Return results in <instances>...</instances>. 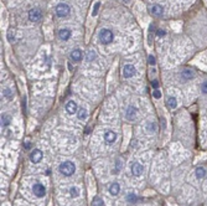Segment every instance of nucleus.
Returning a JSON list of instances; mask_svg holds the SVG:
<instances>
[{
	"label": "nucleus",
	"mask_w": 207,
	"mask_h": 206,
	"mask_svg": "<svg viewBox=\"0 0 207 206\" xmlns=\"http://www.w3.org/2000/svg\"><path fill=\"white\" fill-rule=\"evenodd\" d=\"M60 173H62L65 176H71L76 171V165L72 162H65L60 165Z\"/></svg>",
	"instance_id": "nucleus-1"
},
{
	"label": "nucleus",
	"mask_w": 207,
	"mask_h": 206,
	"mask_svg": "<svg viewBox=\"0 0 207 206\" xmlns=\"http://www.w3.org/2000/svg\"><path fill=\"white\" fill-rule=\"evenodd\" d=\"M99 40L104 45L110 44L112 41H113V32L108 30V29H102V30L99 31Z\"/></svg>",
	"instance_id": "nucleus-2"
},
{
	"label": "nucleus",
	"mask_w": 207,
	"mask_h": 206,
	"mask_svg": "<svg viewBox=\"0 0 207 206\" xmlns=\"http://www.w3.org/2000/svg\"><path fill=\"white\" fill-rule=\"evenodd\" d=\"M69 11H71V9H69V6L67 4L62 3V4H59V5L56 6V14L59 18H66V16H68Z\"/></svg>",
	"instance_id": "nucleus-3"
},
{
	"label": "nucleus",
	"mask_w": 207,
	"mask_h": 206,
	"mask_svg": "<svg viewBox=\"0 0 207 206\" xmlns=\"http://www.w3.org/2000/svg\"><path fill=\"white\" fill-rule=\"evenodd\" d=\"M32 192H34L35 196H37V197H42L46 195V188H45L42 184L36 183L34 186H32Z\"/></svg>",
	"instance_id": "nucleus-4"
},
{
	"label": "nucleus",
	"mask_w": 207,
	"mask_h": 206,
	"mask_svg": "<svg viewBox=\"0 0 207 206\" xmlns=\"http://www.w3.org/2000/svg\"><path fill=\"white\" fill-rule=\"evenodd\" d=\"M136 73V70L133 65H125L123 68V77L124 78H130Z\"/></svg>",
	"instance_id": "nucleus-5"
},
{
	"label": "nucleus",
	"mask_w": 207,
	"mask_h": 206,
	"mask_svg": "<svg viewBox=\"0 0 207 206\" xmlns=\"http://www.w3.org/2000/svg\"><path fill=\"white\" fill-rule=\"evenodd\" d=\"M41 16H42V14H41L40 9H36L35 8V9H31L29 11V19H30V21H32V23L39 21L41 19Z\"/></svg>",
	"instance_id": "nucleus-6"
},
{
	"label": "nucleus",
	"mask_w": 207,
	"mask_h": 206,
	"mask_svg": "<svg viewBox=\"0 0 207 206\" xmlns=\"http://www.w3.org/2000/svg\"><path fill=\"white\" fill-rule=\"evenodd\" d=\"M42 151H41L40 149H35V150H32L31 151V154H30V159H31V162L32 163H40L41 160H42Z\"/></svg>",
	"instance_id": "nucleus-7"
},
{
	"label": "nucleus",
	"mask_w": 207,
	"mask_h": 206,
	"mask_svg": "<svg viewBox=\"0 0 207 206\" xmlns=\"http://www.w3.org/2000/svg\"><path fill=\"white\" fill-rule=\"evenodd\" d=\"M136 113H138V109H136L134 106H129L125 111V118L128 121H134L136 117Z\"/></svg>",
	"instance_id": "nucleus-8"
},
{
	"label": "nucleus",
	"mask_w": 207,
	"mask_h": 206,
	"mask_svg": "<svg viewBox=\"0 0 207 206\" xmlns=\"http://www.w3.org/2000/svg\"><path fill=\"white\" fill-rule=\"evenodd\" d=\"M104 141L107 144H113L117 141V133L113 130H107L104 133Z\"/></svg>",
	"instance_id": "nucleus-9"
},
{
	"label": "nucleus",
	"mask_w": 207,
	"mask_h": 206,
	"mask_svg": "<svg viewBox=\"0 0 207 206\" xmlns=\"http://www.w3.org/2000/svg\"><path fill=\"white\" fill-rule=\"evenodd\" d=\"M66 112L69 113V114H76L78 112L77 103L74 101H68L67 103H66Z\"/></svg>",
	"instance_id": "nucleus-10"
},
{
	"label": "nucleus",
	"mask_w": 207,
	"mask_h": 206,
	"mask_svg": "<svg viewBox=\"0 0 207 206\" xmlns=\"http://www.w3.org/2000/svg\"><path fill=\"white\" fill-rule=\"evenodd\" d=\"M131 173H133L134 176H140L143 174V166L142 164L139 163H134L133 165H131Z\"/></svg>",
	"instance_id": "nucleus-11"
},
{
	"label": "nucleus",
	"mask_w": 207,
	"mask_h": 206,
	"mask_svg": "<svg viewBox=\"0 0 207 206\" xmlns=\"http://www.w3.org/2000/svg\"><path fill=\"white\" fill-rule=\"evenodd\" d=\"M59 36L62 41H67V40H69V38H71V31H69L68 29H61L59 31Z\"/></svg>",
	"instance_id": "nucleus-12"
},
{
	"label": "nucleus",
	"mask_w": 207,
	"mask_h": 206,
	"mask_svg": "<svg viewBox=\"0 0 207 206\" xmlns=\"http://www.w3.org/2000/svg\"><path fill=\"white\" fill-rule=\"evenodd\" d=\"M149 10H150V13L151 14H154V15H156V16H161L163 15V8H161L160 5H158V4H154L153 6H150L149 8Z\"/></svg>",
	"instance_id": "nucleus-13"
},
{
	"label": "nucleus",
	"mask_w": 207,
	"mask_h": 206,
	"mask_svg": "<svg viewBox=\"0 0 207 206\" xmlns=\"http://www.w3.org/2000/svg\"><path fill=\"white\" fill-rule=\"evenodd\" d=\"M119 191H121V185H119L118 183H112V185L109 186V194L110 195H118Z\"/></svg>",
	"instance_id": "nucleus-14"
},
{
	"label": "nucleus",
	"mask_w": 207,
	"mask_h": 206,
	"mask_svg": "<svg viewBox=\"0 0 207 206\" xmlns=\"http://www.w3.org/2000/svg\"><path fill=\"white\" fill-rule=\"evenodd\" d=\"M181 77H182L185 81H189V80H191V78L195 77V75H193V72L191 71V70L186 68V70H184V71L181 72Z\"/></svg>",
	"instance_id": "nucleus-15"
},
{
	"label": "nucleus",
	"mask_w": 207,
	"mask_h": 206,
	"mask_svg": "<svg viewBox=\"0 0 207 206\" xmlns=\"http://www.w3.org/2000/svg\"><path fill=\"white\" fill-rule=\"evenodd\" d=\"M71 59H72L73 61H76V62L81 61V60H82V51L78 50V48L73 50V51L71 52Z\"/></svg>",
	"instance_id": "nucleus-16"
},
{
	"label": "nucleus",
	"mask_w": 207,
	"mask_h": 206,
	"mask_svg": "<svg viewBox=\"0 0 207 206\" xmlns=\"http://www.w3.org/2000/svg\"><path fill=\"white\" fill-rule=\"evenodd\" d=\"M196 178L198 179V180H201V179H204L205 176L207 175V173H206V169L204 168V166H198L197 169H196Z\"/></svg>",
	"instance_id": "nucleus-17"
},
{
	"label": "nucleus",
	"mask_w": 207,
	"mask_h": 206,
	"mask_svg": "<svg viewBox=\"0 0 207 206\" xmlns=\"http://www.w3.org/2000/svg\"><path fill=\"white\" fill-rule=\"evenodd\" d=\"M87 117H88V112H87L86 108H80L77 112V118L80 121H86Z\"/></svg>",
	"instance_id": "nucleus-18"
},
{
	"label": "nucleus",
	"mask_w": 207,
	"mask_h": 206,
	"mask_svg": "<svg viewBox=\"0 0 207 206\" xmlns=\"http://www.w3.org/2000/svg\"><path fill=\"white\" fill-rule=\"evenodd\" d=\"M166 104H168V107H169L170 109H175L176 106H177L176 98H175V97H169L168 101H166Z\"/></svg>",
	"instance_id": "nucleus-19"
},
{
	"label": "nucleus",
	"mask_w": 207,
	"mask_h": 206,
	"mask_svg": "<svg viewBox=\"0 0 207 206\" xmlns=\"http://www.w3.org/2000/svg\"><path fill=\"white\" fill-rule=\"evenodd\" d=\"M97 57V55H96V51L94 50H88L87 51V53H86V60L88 61V62H91V61H93L94 59Z\"/></svg>",
	"instance_id": "nucleus-20"
},
{
	"label": "nucleus",
	"mask_w": 207,
	"mask_h": 206,
	"mask_svg": "<svg viewBox=\"0 0 207 206\" xmlns=\"http://www.w3.org/2000/svg\"><path fill=\"white\" fill-rule=\"evenodd\" d=\"M10 116H7V114H3L1 116V126L3 127H6V126H9L10 124Z\"/></svg>",
	"instance_id": "nucleus-21"
},
{
	"label": "nucleus",
	"mask_w": 207,
	"mask_h": 206,
	"mask_svg": "<svg viewBox=\"0 0 207 206\" xmlns=\"http://www.w3.org/2000/svg\"><path fill=\"white\" fill-rule=\"evenodd\" d=\"M69 195H71L72 197H78L80 196V189L76 188V186H72L71 189H69Z\"/></svg>",
	"instance_id": "nucleus-22"
},
{
	"label": "nucleus",
	"mask_w": 207,
	"mask_h": 206,
	"mask_svg": "<svg viewBox=\"0 0 207 206\" xmlns=\"http://www.w3.org/2000/svg\"><path fill=\"white\" fill-rule=\"evenodd\" d=\"M127 200L129 201V203H136V201H138V196H136L134 192H129L127 195Z\"/></svg>",
	"instance_id": "nucleus-23"
},
{
	"label": "nucleus",
	"mask_w": 207,
	"mask_h": 206,
	"mask_svg": "<svg viewBox=\"0 0 207 206\" xmlns=\"http://www.w3.org/2000/svg\"><path fill=\"white\" fill-rule=\"evenodd\" d=\"M122 168H123V163L121 162V159H117V162H115V168H114V174H118V173L122 170Z\"/></svg>",
	"instance_id": "nucleus-24"
},
{
	"label": "nucleus",
	"mask_w": 207,
	"mask_h": 206,
	"mask_svg": "<svg viewBox=\"0 0 207 206\" xmlns=\"http://www.w3.org/2000/svg\"><path fill=\"white\" fill-rule=\"evenodd\" d=\"M93 206H104L102 197H94V200H93Z\"/></svg>",
	"instance_id": "nucleus-25"
},
{
	"label": "nucleus",
	"mask_w": 207,
	"mask_h": 206,
	"mask_svg": "<svg viewBox=\"0 0 207 206\" xmlns=\"http://www.w3.org/2000/svg\"><path fill=\"white\" fill-rule=\"evenodd\" d=\"M3 93H4V96H5L7 100H11L12 98V93H11V91L9 88H4L3 89Z\"/></svg>",
	"instance_id": "nucleus-26"
},
{
	"label": "nucleus",
	"mask_w": 207,
	"mask_h": 206,
	"mask_svg": "<svg viewBox=\"0 0 207 206\" xmlns=\"http://www.w3.org/2000/svg\"><path fill=\"white\" fill-rule=\"evenodd\" d=\"M99 5H101V3H99V1L94 4V8H93V11H92V15H93V16H96V15H97L98 9H99Z\"/></svg>",
	"instance_id": "nucleus-27"
},
{
	"label": "nucleus",
	"mask_w": 207,
	"mask_h": 206,
	"mask_svg": "<svg viewBox=\"0 0 207 206\" xmlns=\"http://www.w3.org/2000/svg\"><path fill=\"white\" fill-rule=\"evenodd\" d=\"M153 96H154V98H156V100H159V98L161 97V92L159 89H155L154 92H153Z\"/></svg>",
	"instance_id": "nucleus-28"
},
{
	"label": "nucleus",
	"mask_w": 207,
	"mask_h": 206,
	"mask_svg": "<svg viewBox=\"0 0 207 206\" xmlns=\"http://www.w3.org/2000/svg\"><path fill=\"white\" fill-rule=\"evenodd\" d=\"M148 129H149V130H151V132H156V126H155V123H150V124L148 126Z\"/></svg>",
	"instance_id": "nucleus-29"
},
{
	"label": "nucleus",
	"mask_w": 207,
	"mask_h": 206,
	"mask_svg": "<svg viewBox=\"0 0 207 206\" xmlns=\"http://www.w3.org/2000/svg\"><path fill=\"white\" fill-rule=\"evenodd\" d=\"M201 89H202V92H204L205 94H207V81H206V82H204V83H202V87H201Z\"/></svg>",
	"instance_id": "nucleus-30"
},
{
	"label": "nucleus",
	"mask_w": 207,
	"mask_h": 206,
	"mask_svg": "<svg viewBox=\"0 0 207 206\" xmlns=\"http://www.w3.org/2000/svg\"><path fill=\"white\" fill-rule=\"evenodd\" d=\"M148 60H149V63H150V65H153V66L155 65V57H154V56H151V55H150Z\"/></svg>",
	"instance_id": "nucleus-31"
},
{
	"label": "nucleus",
	"mask_w": 207,
	"mask_h": 206,
	"mask_svg": "<svg viewBox=\"0 0 207 206\" xmlns=\"http://www.w3.org/2000/svg\"><path fill=\"white\" fill-rule=\"evenodd\" d=\"M151 86H153V87H154L155 89H158V87H159V82L156 81V80H154V81L151 82Z\"/></svg>",
	"instance_id": "nucleus-32"
},
{
	"label": "nucleus",
	"mask_w": 207,
	"mask_h": 206,
	"mask_svg": "<svg viewBox=\"0 0 207 206\" xmlns=\"http://www.w3.org/2000/svg\"><path fill=\"white\" fill-rule=\"evenodd\" d=\"M7 40L14 41V32H9V35H7Z\"/></svg>",
	"instance_id": "nucleus-33"
},
{
	"label": "nucleus",
	"mask_w": 207,
	"mask_h": 206,
	"mask_svg": "<svg viewBox=\"0 0 207 206\" xmlns=\"http://www.w3.org/2000/svg\"><path fill=\"white\" fill-rule=\"evenodd\" d=\"M165 34H166V32H165V30H158V36H165Z\"/></svg>",
	"instance_id": "nucleus-34"
},
{
	"label": "nucleus",
	"mask_w": 207,
	"mask_h": 206,
	"mask_svg": "<svg viewBox=\"0 0 207 206\" xmlns=\"http://www.w3.org/2000/svg\"><path fill=\"white\" fill-rule=\"evenodd\" d=\"M31 148V143L30 142H26L25 143V149H30Z\"/></svg>",
	"instance_id": "nucleus-35"
},
{
	"label": "nucleus",
	"mask_w": 207,
	"mask_h": 206,
	"mask_svg": "<svg viewBox=\"0 0 207 206\" xmlns=\"http://www.w3.org/2000/svg\"><path fill=\"white\" fill-rule=\"evenodd\" d=\"M206 135H207V133H206Z\"/></svg>",
	"instance_id": "nucleus-36"
}]
</instances>
